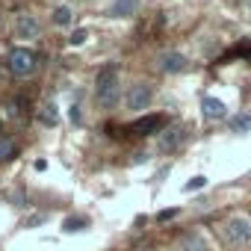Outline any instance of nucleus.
Wrapping results in <instances>:
<instances>
[{
  "label": "nucleus",
  "mask_w": 251,
  "mask_h": 251,
  "mask_svg": "<svg viewBox=\"0 0 251 251\" xmlns=\"http://www.w3.org/2000/svg\"><path fill=\"white\" fill-rule=\"evenodd\" d=\"M95 98L103 109H112L118 100V68L115 65H103L98 71V83H95Z\"/></svg>",
  "instance_id": "nucleus-1"
},
{
  "label": "nucleus",
  "mask_w": 251,
  "mask_h": 251,
  "mask_svg": "<svg viewBox=\"0 0 251 251\" xmlns=\"http://www.w3.org/2000/svg\"><path fill=\"white\" fill-rule=\"evenodd\" d=\"M6 62H9V71H12L15 77H30V74L39 68V56H36L30 48H12Z\"/></svg>",
  "instance_id": "nucleus-2"
},
{
  "label": "nucleus",
  "mask_w": 251,
  "mask_h": 251,
  "mask_svg": "<svg viewBox=\"0 0 251 251\" xmlns=\"http://www.w3.org/2000/svg\"><path fill=\"white\" fill-rule=\"evenodd\" d=\"M151 98H154V92H151L148 83H133L127 89V95H124V103H127V109H133V112H142V109H148Z\"/></svg>",
  "instance_id": "nucleus-3"
},
{
  "label": "nucleus",
  "mask_w": 251,
  "mask_h": 251,
  "mask_svg": "<svg viewBox=\"0 0 251 251\" xmlns=\"http://www.w3.org/2000/svg\"><path fill=\"white\" fill-rule=\"evenodd\" d=\"M225 233L233 245H245V242H251V222L245 216H230L225 225Z\"/></svg>",
  "instance_id": "nucleus-4"
},
{
  "label": "nucleus",
  "mask_w": 251,
  "mask_h": 251,
  "mask_svg": "<svg viewBox=\"0 0 251 251\" xmlns=\"http://www.w3.org/2000/svg\"><path fill=\"white\" fill-rule=\"evenodd\" d=\"M160 68H163L166 74H180V71L189 68V59H186L183 53H177V50H169V53L160 56Z\"/></svg>",
  "instance_id": "nucleus-5"
},
{
  "label": "nucleus",
  "mask_w": 251,
  "mask_h": 251,
  "mask_svg": "<svg viewBox=\"0 0 251 251\" xmlns=\"http://www.w3.org/2000/svg\"><path fill=\"white\" fill-rule=\"evenodd\" d=\"M166 124V118L163 115H145V118H139V121H133V133L136 136H151V133H157L160 127Z\"/></svg>",
  "instance_id": "nucleus-6"
},
{
  "label": "nucleus",
  "mask_w": 251,
  "mask_h": 251,
  "mask_svg": "<svg viewBox=\"0 0 251 251\" xmlns=\"http://www.w3.org/2000/svg\"><path fill=\"white\" fill-rule=\"evenodd\" d=\"M15 39H39V21L33 15L15 18Z\"/></svg>",
  "instance_id": "nucleus-7"
},
{
  "label": "nucleus",
  "mask_w": 251,
  "mask_h": 251,
  "mask_svg": "<svg viewBox=\"0 0 251 251\" xmlns=\"http://www.w3.org/2000/svg\"><path fill=\"white\" fill-rule=\"evenodd\" d=\"M139 12V0H112V6H109V18H130Z\"/></svg>",
  "instance_id": "nucleus-8"
},
{
  "label": "nucleus",
  "mask_w": 251,
  "mask_h": 251,
  "mask_svg": "<svg viewBox=\"0 0 251 251\" xmlns=\"http://www.w3.org/2000/svg\"><path fill=\"white\" fill-rule=\"evenodd\" d=\"M183 136H186L183 127H169L166 133H160V151H166V154L169 151H177L180 142H183Z\"/></svg>",
  "instance_id": "nucleus-9"
},
{
  "label": "nucleus",
  "mask_w": 251,
  "mask_h": 251,
  "mask_svg": "<svg viewBox=\"0 0 251 251\" xmlns=\"http://www.w3.org/2000/svg\"><path fill=\"white\" fill-rule=\"evenodd\" d=\"M201 112H204L207 121H219V118L227 115V109H225V103H222L219 98H204V100H201Z\"/></svg>",
  "instance_id": "nucleus-10"
},
{
  "label": "nucleus",
  "mask_w": 251,
  "mask_h": 251,
  "mask_svg": "<svg viewBox=\"0 0 251 251\" xmlns=\"http://www.w3.org/2000/svg\"><path fill=\"white\" fill-rule=\"evenodd\" d=\"M183 251H210V245L201 233H186L183 236Z\"/></svg>",
  "instance_id": "nucleus-11"
},
{
  "label": "nucleus",
  "mask_w": 251,
  "mask_h": 251,
  "mask_svg": "<svg viewBox=\"0 0 251 251\" xmlns=\"http://www.w3.org/2000/svg\"><path fill=\"white\" fill-rule=\"evenodd\" d=\"M39 121L48 124V127H53V124L59 121V106H56V103H45V106L39 109Z\"/></svg>",
  "instance_id": "nucleus-12"
},
{
  "label": "nucleus",
  "mask_w": 251,
  "mask_h": 251,
  "mask_svg": "<svg viewBox=\"0 0 251 251\" xmlns=\"http://www.w3.org/2000/svg\"><path fill=\"white\" fill-rule=\"evenodd\" d=\"M86 227H89V219H83V216H71V219L62 222V230H65V233H80V230H86Z\"/></svg>",
  "instance_id": "nucleus-13"
},
{
  "label": "nucleus",
  "mask_w": 251,
  "mask_h": 251,
  "mask_svg": "<svg viewBox=\"0 0 251 251\" xmlns=\"http://www.w3.org/2000/svg\"><path fill=\"white\" fill-rule=\"evenodd\" d=\"M71 21H74V12H71L68 6H56V9H53V24H56V27H68Z\"/></svg>",
  "instance_id": "nucleus-14"
},
{
  "label": "nucleus",
  "mask_w": 251,
  "mask_h": 251,
  "mask_svg": "<svg viewBox=\"0 0 251 251\" xmlns=\"http://www.w3.org/2000/svg\"><path fill=\"white\" fill-rule=\"evenodd\" d=\"M6 109H9L12 118H24V115H27V100H24V98H12V100L6 103Z\"/></svg>",
  "instance_id": "nucleus-15"
},
{
  "label": "nucleus",
  "mask_w": 251,
  "mask_h": 251,
  "mask_svg": "<svg viewBox=\"0 0 251 251\" xmlns=\"http://www.w3.org/2000/svg\"><path fill=\"white\" fill-rule=\"evenodd\" d=\"M230 130H233V133H248V130H251V115H236V118H230Z\"/></svg>",
  "instance_id": "nucleus-16"
},
{
  "label": "nucleus",
  "mask_w": 251,
  "mask_h": 251,
  "mask_svg": "<svg viewBox=\"0 0 251 251\" xmlns=\"http://www.w3.org/2000/svg\"><path fill=\"white\" fill-rule=\"evenodd\" d=\"M9 157H15V139H9V136H0V163H3V160H9Z\"/></svg>",
  "instance_id": "nucleus-17"
},
{
  "label": "nucleus",
  "mask_w": 251,
  "mask_h": 251,
  "mask_svg": "<svg viewBox=\"0 0 251 251\" xmlns=\"http://www.w3.org/2000/svg\"><path fill=\"white\" fill-rule=\"evenodd\" d=\"M204 186H207V177H204V175H195L192 180H186L183 192H198V189H204Z\"/></svg>",
  "instance_id": "nucleus-18"
},
{
  "label": "nucleus",
  "mask_w": 251,
  "mask_h": 251,
  "mask_svg": "<svg viewBox=\"0 0 251 251\" xmlns=\"http://www.w3.org/2000/svg\"><path fill=\"white\" fill-rule=\"evenodd\" d=\"M86 39H89V30H74L71 39H68V45L71 48H80V45H86Z\"/></svg>",
  "instance_id": "nucleus-19"
},
{
  "label": "nucleus",
  "mask_w": 251,
  "mask_h": 251,
  "mask_svg": "<svg viewBox=\"0 0 251 251\" xmlns=\"http://www.w3.org/2000/svg\"><path fill=\"white\" fill-rule=\"evenodd\" d=\"M68 115H71V124H80V121H83V118H80V106H77V103L71 106V112H68Z\"/></svg>",
  "instance_id": "nucleus-20"
},
{
  "label": "nucleus",
  "mask_w": 251,
  "mask_h": 251,
  "mask_svg": "<svg viewBox=\"0 0 251 251\" xmlns=\"http://www.w3.org/2000/svg\"><path fill=\"white\" fill-rule=\"evenodd\" d=\"M175 216H177V210L172 207V210H163V213H160L157 219H160V222H169V219H175Z\"/></svg>",
  "instance_id": "nucleus-21"
},
{
  "label": "nucleus",
  "mask_w": 251,
  "mask_h": 251,
  "mask_svg": "<svg viewBox=\"0 0 251 251\" xmlns=\"http://www.w3.org/2000/svg\"><path fill=\"white\" fill-rule=\"evenodd\" d=\"M248 15H251V6H248Z\"/></svg>",
  "instance_id": "nucleus-22"
},
{
  "label": "nucleus",
  "mask_w": 251,
  "mask_h": 251,
  "mask_svg": "<svg viewBox=\"0 0 251 251\" xmlns=\"http://www.w3.org/2000/svg\"><path fill=\"white\" fill-rule=\"evenodd\" d=\"M0 124H3V121H0Z\"/></svg>",
  "instance_id": "nucleus-23"
}]
</instances>
